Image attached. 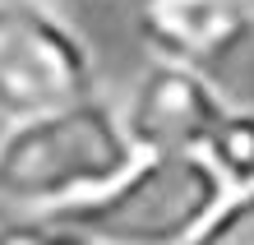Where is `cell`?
<instances>
[{
    "mask_svg": "<svg viewBox=\"0 0 254 245\" xmlns=\"http://www.w3.org/2000/svg\"><path fill=\"white\" fill-rule=\"evenodd\" d=\"M190 245H254V185L227 190V199L213 208V218L199 227Z\"/></svg>",
    "mask_w": 254,
    "mask_h": 245,
    "instance_id": "52a82bcc",
    "label": "cell"
},
{
    "mask_svg": "<svg viewBox=\"0 0 254 245\" xmlns=\"http://www.w3.org/2000/svg\"><path fill=\"white\" fill-rule=\"evenodd\" d=\"M0 245H97L65 218H0Z\"/></svg>",
    "mask_w": 254,
    "mask_h": 245,
    "instance_id": "ba28073f",
    "label": "cell"
},
{
    "mask_svg": "<svg viewBox=\"0 0 254 245\" xmlns=\"http://www.w3.org/2000/svg\"><path fill=\"white\" fill-rule=\"evenodd\" d=\"M227 199L203 153H139L107 190L69 208L65 222L97 245H190Z\"/></svg>",
    "mask_w": 254,
    "mask_h": 245,
    "instance_id": "7a4b0ae2",
    "label": "cell"
},
{
    "mask_svg": "<svg viewBox=\"0 0 254 245\" xmlns=\"http://www.w3.org/2000/svg\"><path fill=\"white\" fill-rule=\"evenodd\" d=\"M250 14H254V0H250Z\"/></svg>",
    "mask_w": 254,
    "mask_h": 245,
    "instance_id": "9c48e42d",
    "label": "cell"
},
{
    "mask_svg": "<svg viewBox=\"0 0 254 245\" xmlns=\"http://www.w3.org/2000/svg\"><path fill=\"white\" fill-rule=\"evenodd\" d=\"M199 153L222 176L227 190H250L254 185V106L231 102L227 111H222V120L213 125V134L203 139Z\"/></svg>",
    "mask_w": 254,
    "mask_h": 245,
    "instance_id": "8992f818",
    "label": "cell"
},
{
    "mask_svg": "<svg viewBox=\"0 0 254 245\" xmlns=\"http://www.w3.org/2000/svg\"><path fill=\"white\" fill-rule=\"evenodd\" d=\"M227 106L231 97L208 70L157 56H148L116 97L134 153H199Z\"/></svg>",
    "mask_w": 254,
    "mask_h": 245,
    "instance_id": "277c9868",
    "label": "cell"
},
{
    "mask_svg": "<svg viewBox=\"0 0 254 245\" xmlns=\"http://www.w3.org/2000/svg\"><path fill=\"white\" fill-rule=\"evenodd\" d=\"M134 158L107 93L0 120V218H65L97 199Z\"/></svg>",
    "mask_w": 254,
    "mask_h": 245,
    "instance_id": "6da1fadb",
    "label": "cell"
},
{
    "mask_svg": "<svg viewBox=\"0 0 254 245\" xmlns=\"http://www.w3.org/2000/svg\"><path fill=\"white\" fill-rule=\"evenodd\" d=\"M134 33L157 60L213 70L254 37L250 0H134Z\"/></svg>",
    "mask_w": 254,
    "mask_h": 245,
    "instance_id": "5b68a950",
    "label": "cell"
},
{
    "mask_svg": "<svg viewBox=\"0 0 254 245\" xmlns=\"http://www.w3.org/2000/svg\"><path fill=\"white\" fill-rule=\"evenodd\" d=\"M102 93L97 51L56 0H0V120Z\"/></svg>",
    "mask_w": 254,
    "mask_h": 245,
    "instance_id": "3957f363",
    "label": "cell"
}]
</instances>
